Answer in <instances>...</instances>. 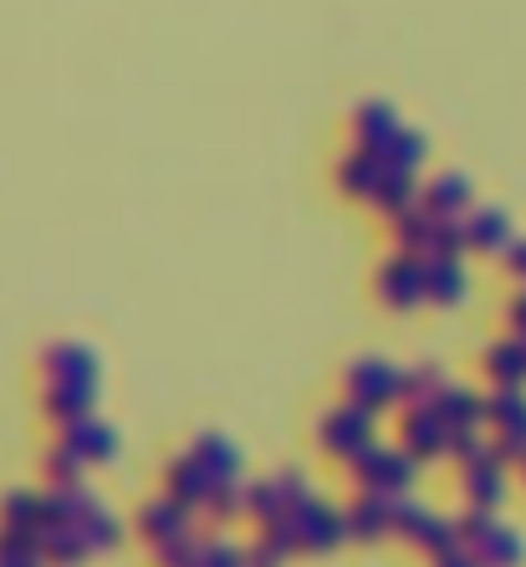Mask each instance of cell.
<instances>
[{
	"label": "cell",
	"instance_id": "1",
	"mask_svg": "<svg viewBox=\"0 0 526 567\" xmlns=\"http://www.w3.org/2000/svg\"><path fill=\"white\" fill-rule=\"evenodd\" d=\"M348 471H353V481L363 491H409V481H414V471H420V461L409 455V450H389V445H363L348 461Z\"/></svg>",
	"mask_w": 526,
	"mask_h": 567
},
{
	"label": "cell",
	"instance_id": "2",
	"mask_svg": "<svg viewBox=\"0 0 526 567\" xmlns=\"http://www.w3.org/2000/svg\"><path fill=\"white\" fill-rule=\"evenodd\" d=\"M373 281H379L383 302L399 307V312H404V307H420V297H430V287H424V256L404 251V246H399L394 256H383Z\"/></svg>",
	"mask_w": 526,
	"mask_h": 567
},
{
	"label": "cell",
	"instance_id": "3",
	"mask_svg": "<svg viewBox=\"0 0 526 567\" xmlns=\"http://www.w3.org/2000/svg\"><path fill=\"white\" fill-rule=\"evenodd\" d=\"M322 450L328 455H342V461H353L363 445H373V410H363V404H338V410L322 414Z\"/></svg>",
	"mask_w": 526,
	"mask_h": 567
},
{
	"label": "cell",
	"instance_id": "4",
	"mask_svg": "<svg viewBox=\"0 0 526 567\" xmlns=\"http://www.w3.org/2000/svg\"><path fill=\"white\" fill-rule=\"evenodd\" d=\"M342 383H348V399L363 404V410H383V404L399 399V369L383 363V358H353Z\"/></svg>",
	"mask_w": 526,
	"mask_h": 567
},
{
	"label": "cell",
	"instance_id": "5",
	"mask_svg": "<svg viewBox=\"0 0 526 567\" xmlns=\"http://www.w3.org/2000/svg\"><path fill=\"white\" fill-rule=\"evenodd\" d=\"M291 516H297V532H302V553H332L348 537V512L317 502V496H307Z\"/></svg>",
	"mask_w": 526,
	"mask_h": 567
},
{
	"label": "cell",
	"instance_id": "6",
	"mask_svg": "<svg viewBox=\"0 0 526 567\" xmlns=\"http://www.w3.org/2000/svg\"><path fill=\"white\" fill-rule=\"evenodd\" d=\"M445 435H450V424L434 414V404H409L404 410V450L414 461L445 455Z\"/></svg>",
	"mask_w": 526,
	"mask_h": 567
},
{
	"label": "cell",
	"instance_id": "7",
	"mask_svg": "<svg viewBox=\"0 0 526 567\" xmlns=\"http://www.w3.org/2000/svg\"><path fill=\"white\" fill-rule=\"evenodd\" d=\"M93 394H97V379H52L41 404H47V414L56 424H72L82 414H93Z\"/></svg>",
	"mask_w": 526,
	"mask_h": 567
},
{
	"label": "cell",
	"instance_id": "8",
	"mask_svg": "<svg viewBox=\"0 0 526 567\" xmlns=\"http://www.w3.org/2000/svg\"><path fill=\"white\" fill-rule=\"evenodd\" d=\"M383 174H389V158H383L379 148L358 144L348 158H338V189H342V195H363V199H369L373 189H379Z\"/></svg>",
	"mask_w": 526,
	"mask_h": 567
},
{
	"label": "cell",
	"instance_id": "9",
	"mask_svg": "<svg viewBox=\"0 0 526 567\" xmlns=\"http://www.w3.org/2000/svg\"><path fill=\"white\" fill-rule=\"evenodd\" d=\"M461 491H465V502L471 506H501L506 502V465L491 461V455H481V461L461 465Z\"/></svg>",
	"mask_w": 526,
	"mask_h": 567
},
{
	"label": "cell",
	"instance_id": "10",
	"mask_svg": "<svg viewBox=\"0 0 526 567\" xmlns=\"http://www.w3.org/2000/svg\"><path fill=\"white\" fill-rule=\"evenodd\" d=\"M430 404L450 430H475V424H486V399L475 394V389H465V383H445Z\"/></svg>",
	"mask_w": 526,
	"mask_h": 567
},
{
	"label": "cell",
	"instance_id": "11",
	"mask_svg": "<svg viewBox=\"0 0 526 567\" xmlns=\"http://www.w3.org/2000/svg\"><path fill=\"white\" fill-rule=\"evenodd\" d=\"M383 532H394V516H389V491H358V502L348 506V537L379 542Z\"/></svg>",
	"mask_w": 526,
	"mask_h": 567
},
{
	"label": "cell",
	"instance_id": "12",
	"mask_svg": "<svg viewBox=\"0 0 526 567\" xmlns=\"http://www.w3.org/2000/svg\"><path fill=\"white\" fill-rule=\"evenodd\" d=\"M164 491H169L174 502H185L189 512H199L205 491H210V475H205V465L185 450V455H174V461L164 465Z\"/></svg>",
	"mask_w": 526,
	"mask_h": 567
},
{
	"label": "cell",
	"instance_id": "13",
	"mask_svg": "<svg viewBox=\"0 0 526 567\" xmlns=\"http://www.w3.org/2000/svg\"><path fill=\"white\" fill-rule=\"evenodd\" d=\"M399 133V118H394V107L383 103V97H369V103H358V113H353V138L363 148H389V138Z\"/></svg>",
	"mask_w": 526,
	"mask_h": 567
},
{
	"label": "cell",
	"instance_id": "14",
	"mask_svg": "<svg viewBox=\"0 0 526 567\" xmlns=\"http://www.w3.org/2000/svg\"><path fill=\"white\" fill-rule=\"evenodd\" d=\"M486 373L501 383V389H522L526 383V338H496L486 348Z\"/></svg>",
	"mask_w": 526,
	"mask_h": 567
},
{
	"label": "cell",
	"instance_id": "15",
	"mask_svg": "<svg viewBox=\"0 0 526 567\" xmlns=\"http://www.w3.org/2000/svg\"><path fill=\"white\" fill-rule=\"evenodd\" d=\"M41 369H47V379H97V358L78 338H62L41 353Z\"/></svg>",
	"mask_w": 526,
	"mask_h": 567
},
{
	"label": "cell",
	"instance_id": "16",
	"mask_svg": "<svg viewBox=\"0 0 526 567\" xmlns=\"http://www.w3.org/2000/svg\"><path fill=\"white\" fill-rule=\"evenodd\" d=\"M189 455L205 465V475H210V481H236V475H240L236 445H230L225 435H215V430H205V435L189 440Z\"/></svg>",
	"mask_w": 526,
	"mask_h": 567
},
{
	"label": "cell",
	"instance_id": "17",
	"mask_svg": "<svg viewBox=\"0 0 526 567\" xmlns=\"http://www.w3.org/2000/svg\"><path fill=\"white\" fill-rule=\"evenodd\" d=\"M138 532H144L148 542L179 537V532H189V506H185V502H174V496L144 502V512H138Z\"/></svg>",
	"mask_w": 526,
	"mask_h": 567
},
{
	"label": "cell",
	"instance_id": "18",
	"mask_svg": "<svg viewBox=\"0 0 526 567\" xmlns=\"http://www.w3.org/2000/svg\"><path fill=\"white\" fill-rule=\"evenodd\" d=\"M424 287H430V302L455 307L465 297V271L461 256H424Z\"/></svg>",
	"mask_w": 526,
	"mask_h": 567
},
{
	"label": "cell",
	"instance_id": "19",
	"mask_svg": "<svg viewBox=\"0 0 526 567\" xmlns=\"http://www.w3.org/2000/svg\"><path fill=\"white\" fill-rule=\"evenodd\" d=\"M62 440L87 455V461H113V450H118V435H113V424H103L97 414H82V420L62 424Z\"/></svg>",
	"mask_w": 526,
	"mask_h": 567
},
{
	"label": "cell",
	"instance_id": "20",
	"mask_svg": "<svg viewBox=\"0 0 526 567\" xmlns=\"http://www.w3.org/2000/svg\"><path fill=\"white\" fill-rule=\"evenodd\" d=\"M424 205H430L434 215H465L471 210V179L455 169L434 174L430 185H424Z\"/></svg>",
	"mask_w": 526,
	"mask_h": 567
},
{
	"label": "cell",
	"instance_id": "21",
	"mask_svg": "<svg viewBox=\"0 0 526 567\" xmlns=\"http://www.w3.org/2000/svg\"><path fill=\"white\" fill-rule=\"evenodd\" d=\"M465 230H471L475 251H506V246H512V220H506L501 210H491V205L465 210Z\"/></svg>",
	"mask_w": 526,
	"mask_h": 567
},
{
	"label": "cell",
	"instance_id": "22",
	"mask_svg": "<svg viewBox=\"0 0 526 567\" xmlns=\"http://www.w3.org/2000/svg\"><path fill=\"white\" fill-rule=\"evenodd\" d=\"M424 189H420V179H414V169H399V164H389V174L379 179V189H373V205H379L383 215H399L404 205H414Z\"/></svg>",
	"mask_w": 526,
	"mask_h": 567
},
{
	"label": "cell",
	"instance_id": "23",
	"mask_svg": "<svg viewBox=\"0 0 526 567\" xmlns=\"http://www.w3.org/2000/svg\"><path fill=\"white\" fill-rule=\"evenodd\" d=\"M394 240L404 246V251H420L424 256V246H430V230H434V210L424 205V195L414 199V205H404V210L394 215Z\"/></svg>",
	"mask_w": 526,
	"mask_h": 567
},
{
	"label": "cell",
	"instance_id": "24",
	"mask_svg": "<svg viewBox=\"0 0 526 567\" xmlns=\"http://www.w3.org/2000/svg\"><path fill=\"white\" fill-rule=\"evenodd\" d=\"M87 553H93V547H87L82 527H52V532H41V563H52V567H78Z\"/></svg>",
	"mask_w": 526,
	"mask_h": 567
},
{
	"label": "cell",
	"instance_id": "25",
	"mask_svg": "<svg viewBox=\"0 0 526 567\" xmlns=\"http://www.w3.org/2000/svg\"><path fill=\"white\" fill-rule=\"evenodd\" d=\"M486 424H496V430H506V435H522L526 440V394L522 389H501L486 399Z\"/></svg>",
	"mask_w": 526,
	"mask_h": 567
},
{
	"label": "cell",
	"instance_id": "26",
	"mask_svg": "<svg viewBox=\"0 0 526 567\" xmlns=\"http://www.w3.org/2000/svg\"><path fill=\"white\" fill-rule=\"evenodd\" d=\"M471 557L481 567H516L522 563V537H516L512 527H491L486 537L471 547Z\"/></svg>",
	"mask_w": 526,
	"mask_h": 567
},
{
	"label": "cell",
	"instance_id": "27",
	"mask_svg": "<svg viewBox=\"0 0 526 567\" xmlns=\"http://www.w3.org/2000/svg\"><path fill=\"white\" fill-rule=\"evenodd\" d=\"M445 383L450 379L440 363H414V369H399V399H404V404H430Z\"/></svg>",
	"mask_w": 526,
	"mask_h": 567
},
{
	"label": "cell",
	"instance_id": "28",
	"mask_svg": "<svg viewBox=\"0 0 526 567\" xmlns=\"http://www.w3.org/2000/svg\"><path fill=\"white\" fill-rule=\"evenodd\" d=\"M82 465H87V455H82L72 440H56V445L41 455V471H47L52 486H82Z\"/></svg>",
	"mask_w": 526,
	"mask_h": 567
},
{
	"label": "cell",
	"instance_id": "29",
	"mask_svg": "<svg viewBox=\"0 0 526 567\" xmlns=\"http://www.w3.org/2000/svg\"><path fill=\"white\" fill-rule=\"evenodd\" d=\"M414 542H420V547L434 557V563H440V557L465 553V542H461V532H455V522H445V516H434V512H430V522L414 532Z\"/></svg>",
	"mask_w": 526,
	"mask_h": 567
},
{
	"label": "cell",
	"instance_id": "30",
	"mask_svg": "<svg viewBox=\"0 0 526 567\" xmlns=\"http://www.w3.org/2000/svg\"><path fill=\"white\" fill-rule=\"evenodd\" d=\"M199 512L210 516V522H230V516L246 512V486H240V481H210V491H205Z\"/></svg>",
	"mask_w": 526,
	"mask_h": 567
},
{
	"label": "cell",
	"instance_id": "31",
	"mask_svg": "<svg viewBox=\"0 0 526 567\" xmlns=\"http://www.w3.org/2000/svg\"><path fill=\"white\" fill-rule=\"evenodd\" d=\"M465 246H471L465 215H434V230H430V246H424V256H461Z\"/></svg>",
	"mask_w": 526,
	"mask_h": 567
},
{
	"label": "cell",
	"instance_id": "32",
	"mask_svg": "<svg viewBox=\"0 0 526 567\" xmlns=\"http://www.w3.org/2000/svg\"><path fill=\"white\" fill-rule=\"evenodd\" d=\"M0 522H11V527H41V491H27V486L0 491Z\"/></svg>",
	"mask_w": 526,
	"mask_h": 567
},
{
	"label": "cell",
	"instance_id": "33",
	"mask_svg": "<svg viewBox=\"0 0 526 567\" xmlns=\"http://www.w3.org/2000/svg\"><path fill=\"white\" fill-rule=\"evenodd\" d=\"M246 512L256 516V522H277V516H287V496H281L277 481H250L246 486Z\"/></svg>",
	"mask_w": 526,
	"mask_h": 567
},
{
	"label": "cell",
	"instance_id": "34",
	"mask_svg": "<svg viewBox=\"0 0 526 567\" xmlns=\"http://www.w3.org/2000/svg\"><path fill=\"white\" fill-rule=\"evenodd\" d=\"M154 563L158 567H195L199 563V532H179V537L154 542Z\"/></svg>",
	"mask_w": 526,
	"mask_h": 567
},
{
	"label": "cell",
	"instance_id": "35",
	"mask_svg": "<svg viewBox=\"0 0 526 567\" xmlns=\"http://www.w3.org/2000/svg\"><path fill=\"white\" fill-rule=\"evenodd\" d=\"M11 557H41V527L0 522V563H11Z\"/></svg>",
	"mask_w": 526,
	"mask_h": 567
},
{
	"label": "cell",
	"instance_id": "36",
	"mask_svg": "<svg viewBox=\"0 0 526 567\" xmlns=\"http://www.w3.org/2000/svg\"><path fill=\"white\" fill-rule=\"evenodd\" d=\"M389 516H394V532H404V537L414 542V532L430 522V506L414 502L409 491H394V496H389Z\"/></svg>",
	"mask_w": 526,
	"mask_h": 567
},
{
	"label": "cell",
	"instance_id": "37",
	"mask_svg": "<svg viewBox=\"0 0 526 567\" xmlns=\"http://www.w3.org/2000/svg\"><path fill=\"white\" fill-rule=\"evenodd\" d=\"M199 567H246V547L199 532Z\"/></svg>",
	"mask_w": 526,
	"mask_h": 567
},
{
	"label": "cell",
	"instance_id": "38",
	"mask_svg": "<svg viewBox=\"0 0 526 567\" xmlns=\"http://www.w3.org/2000/svg\"><path fill=\"white\" fill-rule=\"evenodd\" d=\"M383 158H389V164H399V169H420L424 138H420L414 128H399L394 138H389V148H383Z\"/></svg>",
	"mask_w": 526,
	"mask_h": 567
},
{
	"label": "cell",
	"instance_id": "39",
	"mask_svg": "<svg viewBox=\"0 0 526 567\" xmlns=\"http://www.w3.org/2000/svg\"><path fill=\"white\" fill-rule=\"evenodd\" d=\"M82 537H87V547H93V553H107V547H118L123 527L107 516V506H97V512L82 522Z\"/></svg>",
	"mask_w": 526,
	"mask_h": 567
},
{
	"label": "cell",
	"instance_id": "40",
	"mask_svg": "<svg viewBox=\"0 0 526 567\" xmlns=\"http://www.w3.org/2000/svg\"><path fill=\"white\" fill-rule=\"evenodd\" d=\"M445 455H455L461 465H471V461H481V455H486V440L475 435V430H450V435H445Z\"/></svg>",
	"mask_w": 526,
	"mask_h": 567
},
{
	"label": "cell",
	"instance_id": "41",
	"mask_svg": "<svg viewBox=\"0 0 526 567\" xmlns=\"http://www.w3.org/2000/svg\"><path fill=\"white\" fill-rule=\"evenodd\" d=\"M491 527H496V522H491V512H486V506H471V512H461V516H455V532H461L465 553H471V547H475V542H481V537H486Z\"/></svg>",
	"mask_w": 526,
	"mask_h": 567
},
{
	"label": "cell",
	"instance_id": "42",
	"mask_svg": "<svg viewBox=\"0 0 526 567\" xmlns=\"http://www.w3.org/2000/svg\"><path fill=\"white\" fill-rule=\"evenodd\" d=\"M277 486H281V496H287V512H297V506L307 502V496H312V486H307V475L302 471H277Z\"/></svg>",
	"mask_w": 526,
	"mask_h": 567
},
{
	"label": "cell",
	"instance_id": "43",
	"mask_svg": "<svg viewBox=\"0 0 526 567\" xmlns=\"http://www.w3.org/2000/svg\"><path fill=\"white\" fill-rule=\"evenodd\" d=\"M246 567H281V553H277V547H271L266 537H256V542L246 547Z\"/></svg>",
	"mask_w": 526,
	"mask_h": 567
},
{
	"label": "cell",
	"instance_id": "44",
	"mask_svg": "<svg viewBox=\"0 0 526 567\" xmlns=\"http://www.w3.org/2000/svg\"><path fill=\"white\" fill-rule=\"evenodd\" d=\"M506 266H512L516 277L526 281V240H512V246H506Z\"/></svg>",
	"mask_w": 526,
	"mask_h": 567
},
{
	"label": "cell",
	"instance_id": "45",
	"mask_svg": "<svg viewBox=\"0 0 526 567\" xmlns=\"http://www.w3.org/2000/svg\"><path fill=\"white\" fill-rule=\"evenodd\" d=\"M512 328L526 338V291H516V297H512Z\"/></svg>",
	"mask_w": 526,
	"mask_h": 567
},
{
	"label": "cell",
	"instance_id": "46",
	"mask_svg": "<svg viewBox=\"0 0 526 567\" xmlns=\"http://www.w3.org/2000/svg\"><path fill=\"white\" fill-rule=\"evenodd\" d=\"M434 567H481V563H475L471 553H455V557H440V563H434Z\"/></svg>",
	"mask_w": 526,
	"mask_h": 567
},
{
	"label": "cell",
	"instance_id": "47",
	"mask_svg": "<svg viewBox=\"0 0 526 567\" xmlns=\"http://www.w3.org/2000/svg\"><path fill=\"white\" fill-rule=\"evenodd\" d=\"M0 567H41V557H11V563H0Z\"/></svg>",
	"mask_w": 526,
	"mask_h": 567
},
{
	"label": "cell",
	"instance_id": "48",
	"mask_svg": "<svg viewBox=\"0 0 526 567\" xmlns=\"http://www.w3.org/2000/svg\"><path fill=\"white\" fill-rule=\"evenodd\" d=\"M195 567H199V563H195Z\"/></svg>",
	"mask_w": 526,
	"mask_h": 567
}]
</instances>
